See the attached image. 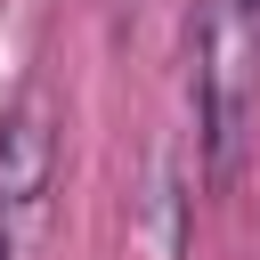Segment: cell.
<instances>
[{
	"mask_svg": "<svg viewBox=\"0 0 260 260\" xmlns=\"http://www.w3.org/2000/svg\"><path fill=\"white\" fill-rule=\"evenodd\" d=\"M187 98H195V146L203 179L236 187L252 114H260V0H195L187 24Z\"/></svg>",
	"mask_w": 260,
	"mask_h": 260,
	"instance_id": "6da1fadb",
	"label": "cell"
},
{
	"mask_svg": "<svg viewBox=\"0 0 260 260\" xmlns=\"http://www.w3.org/2000/svg\"><path fill=\"white\" fill-rule=\"evenodd\" d=\"M57 187V106L41 81H24L0 106V228H32Z\"/></svg>",
	"mask_w": 260,
	"mask_h": 260,
	"instance_id": "7a4b0ae2",
	"label": "cell"
},
{
	"mask_svg": "<svg viewBox=\"0 0 260 260\" xmlns=\"http://www.w3.org/2000/svg\"><path fill=\"white\" fill-rule=\"evenodd\" d=\"M0 260H16V236H8V228H0Z\"/></svg>",
	"mask_w": 260,
	"mask_h": 260,
	"instance_id": "3957f363",
	"label": "cell"
}]
</instances>
